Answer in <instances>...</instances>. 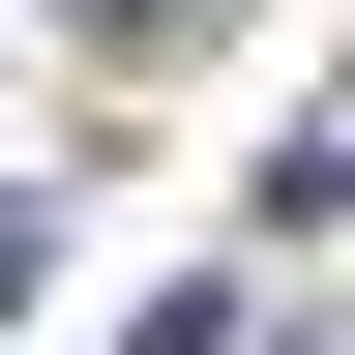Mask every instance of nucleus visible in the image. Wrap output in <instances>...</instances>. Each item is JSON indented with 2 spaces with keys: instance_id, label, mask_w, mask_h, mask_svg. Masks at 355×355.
<instances>
[{
  "instance_id": "nucleus-1",
  "label": "nucleus",
  "mask_w": 355,
  "mask_h": 355,
  "mask_svg": "<svg viewBox=\"0 0 355 355\" xmlns=\"http://www.w3.org/2000/svg\"><path fill=\"white\" fill-rule=\"evenodd\" d=\"M89 60H207V30H237V0H60Z\"/></svg>"
},
{
  "instance_id": "nucleus-2",
  "label": "nucleus",
  "mask_w": 355,
  "mask_h": 355,
  "mask_svg": "<svg viewBox=\"0 0 355 355\" xmlns=\"http://www.w3.org/2000/svg\"><path fill=\"white\" fill-rule=\"evenodd\" d=\"M30 266H60V237H30V207H0V326H30Z\"/></svg>"
}]
</instances>
